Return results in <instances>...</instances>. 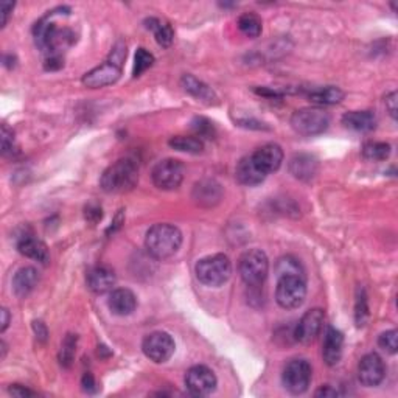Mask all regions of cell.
<instances>
[{
    "instance_id": "cell-40",
    "label": "cell",
    "mask_w": 398,
    "mask_h": 398,
    "mask_svg": "<svg viewBox=\"0 0 398 398\" xmlns=\"http://www.w3.org/2000/svg\"><path fill=\"white\" fill-rule=\"evenodd\" d=\"M81 386L84 389V392H88V394L97 392V383H95V378L92 377V373H84V377L81 380Z\"/></svg>"
},
{
    "instance_id": "cell-23",
    "label": "cell",
    "mask_w": 398,
    "mask_h": 398,
    "mask_svg": "<svg viewBox=\"0 0 398 398\" xmlns=\"http://www.w3.org/2000/svg\"><path fill=\"white\" fill-rule=\"evenodd\" d=\"M342 124L358 132H369L377 128V117L370 111H350L342 115Z\"/></svg>"
},
{
    "instance_id": "cell-14",
    "label": "cell",
    "mask_w": 398,
    "mask_h": 398,
    "mask_svg": "<svg viewBox=\"0 0 398 398\" xmlns=\"http://www.w3.org/2000/svg\"><path fill=\"white\" fill-rule=\"evenodd\" d=\"M386 377V365L377 353L365 355L358 365V378L365 387H375Z\"/></svg>"
},
{
    "instance_id": "cell-37",
    "label": "cell",
    "mask_w": 398,
    "mask_h": 398,
    "mask_svg": "<svg viewBox=\"0 0 398 398\" xmlns=\"http://www.w3.org/2000/svg\"><path fill=\"white\" fill-rule=\"evenodd\" d=\"M14 151V134L13 131L4 124L2 127V153L4 156L6 154H13Z\"/></svg>"
},
{
    "instance_id": "cell-29",
    "label": "cell",
    "mask_w": 398,
    "mask_h": 398,
    "mask_svg": "<svg viewBox=\"0 0 398 398\" xmlns=\"http://www.w3.org/2000/svg\"><path fill=\"white\" fill-rule=\"evenodd\" d=\"M276 274L279 277H286V276H298L305 279V272H303L302 264L298 259H294L291 255L282 257L276 263Z\"/></svg>"
},
{
    "instance_id": "cell-17",
    "label": "cell",
    "mask_w": 398,
    "mask_h": 398,
    "mask_svg": "<svg viewBox=\"0 0 398 398\" xmlns=\"http://www.w3.org/2000/svg\"><path fill=\"white\" fill-rule=\"evenodd\" d=\"M342 349H344V334L334 327H327L322 344V358L325 364L336 365L342 358Z\"/></svg>"
},
{
    "instance_id": "cell-24",
    "label": "cell",
    "mask_w": 398,
    "mask_h": 398,
    "mask_svg": "<svg viewBox=\"0 0 398 398\" xmlns=\"http://www.w3.org/2000/svg\"><path fill=\"white\" fill-rule=\"evenodd\" d=\"M181 84L185 92H189L192 97H194L199 101H204L207 105H212L216 101V93L215 90L207 86L206 83H202L198 78H194L193 75L185 74L181 78Z\"/></svg>"
},
{
    "instance_id": "cell-42",
    "label": "cell",
    "mask_w": 398,
    "mask_h": 398,
    "mask_svg": "<svg viewBox=\"0 0 398 398\" xmlns=\"http://www.w3.org/2000/svg\"><path fill=\"white\" fill-rule=\"evenodd\" d=\"M13 4L11 2H2L0 5V11H2V27L6 25L8 18H10V13L13 11Z\"/></svg>"
},
{
    "instance_id": "cell-33",
    "label": "cell",
    "mask_w": 398,
    "mask_h": 398,
    "mask_svg": "<svg viewBox=\"0 0 398 398\" xmlns=\"http://www.w3.org/2000/svg\"><path fill=\"white\" fill-rule=\"evenodd\" d=\"M154 64V57L153 54L145 50V49H139L136 53V59H134V70H132V75L134 78L140 76L144 72H146L148 69L153 67Z\"/></svg>"
},
{
    "instance_id": "cell-12",
    "label": "cell",
    "mask_w": 398,
    "mask_h": 398,
    "mask_svg": "<svg viewBox=\"0 0 398 398\" xmlns=\"http://www.w3.org/2000/svg\"><path fill=\"white\" fill-rule=\"evenodd\" d=\"M122 76V66L117 62L107 59L103 64L92 69L90 72L83 76V84L89 89H100L111 86L120 80Z\"/></svg>"
},
{
    "instance_id": "cell-36",
    "label": "cell",
    "mask_w": 398,
    "mask_h": 398,
    "mask_svg": "<svg viewBox=\"0 0 398 398\" xmlns=\"http://www.w3.org/2000/svg\"><path fill=\"white\" fill-rule=\"evenodd\" d=\"M397 336H398L397 330H389V332L381 333L378 338V346L383 349L385 352L394 355V353H397V349H398Z\"/></svg>"
},
{
    "instance_id": "cell-25",
    "label": "cell",
    "mask_w": 398,
    "mask_h": 398,
    "mask_svg": "<svg viewBox=\"0 0 398 398\" xmlns=\"http://www.w3.org/2000/svg\"><path fill=\"white\" fill-rule=\"evenodd\" d=\"M193 198L202 206H213L221 199V187L215 181H202L194 185Z\"/></svg>"
},
{
    "instance_id": "cell-6",
    "label": "cell",
    "mask_w": 398,
    "mask_h": 398,
    "mask_svg": "<svg viewBox=\"0 0 398 398\" xmlns=\"http://www.w3.org/2000/svg\"><path fill=\"white\" fill-rule=\"evenodd\" d=\"M291 127L300 136H319L329 129L330 115L321 107H303L293 114Z\"/></svg>"
},
{
    "instance_id": "cell-38",
    "label": "cell",
    "mask_w": 398,
    "mask_h": 398,
    "mask_svg": "<svg viewBox=\"0 0 398 398\" xmlns=\"http://www.w3.org/2000/svg\"><path fill=\"white\" fill-rule=\"evenodd\" d=\"M64 66V59L61 54H49L45 59V69L47 70H58Z\"/></svg>"
},
{
    "instance_id": "cell-3",
    "label": "cell",
    "mask_w": 398,
    "mask_h": 398,
    "mask_svg": "<svg viewBox=\"0 0 398 398\" xmlns=\"http://www.w3.org/2000/svg\"><path fill=\"white\" fill-rule=\"evenodd\" d=\"M139 182V167L132 159H120L101 175L100 187L106 193H127Z\"/></svg>"
},
{
    "instance_id": "cell-34",
    "label": "cell",
    "mask_w": 398,
    "mask_h": 398,
    "mask_svg": "<svg viewBox=\"0 0 398 398\" xmlns=\"http://www.w3.org/2000/svg\"><path fill=\"white\" fill-rule=\"evenodd\" d=\"M192 129L194 131V136L199 137L202 140V137L204 139H213L215 137V127H213V123L204 119V117H197L192 122Z\"/></svg>"
},
{
    "instance_id": "cell-5",
    "label": "cell",
    "mask_w": 398,
    "mask_h": 398,
    "mask_svg": "<svg viewBox=\"0 0 398 398\" xmlns=\"http://www.w3.org/2000/svg\"><path fill=\"white\" fill-rule=\"evenodd\" d=\"M240 277L247 286H260L268 277L269 260L260 249L246 251L238 260Z\"/></svg>"
},
{
    "instance_id": "cell-16",
    "label": "cell",
    "mask_w": 398,
    "mask_h": 398,
    "mask_svg": "<svg viewBox=\"0 0 398 398\" xmlns=\"http://www.w3.org/2000/svg\"><path fill=\"white\" fill-rule=\"evenodd\" d=\"M86 282H88V286L92 293L105 294L115 286L117 277L114 269L105 267V264H98V267H93L88 271Z\"/></svg>"
},
{
    "instance_id": "cell-28",
    "label": "cell",
    "mask_w": 398,
    "mask_h": 398,
    "mask_svg": "<svg viewBox=\"0 0 398 398\" xmlns=\"http://www.w3.org/2000/svg\"><path fill=\"white\" fill-rule=\"evenodd\" d=\"M168 145L176 151L199 154L204 150V142L197 136H175L168 140Z\"/></svg>"
},
{
    "instance_id": "cell-35",
    "label": "cell",
    "mask_w": 398,
    "mask_h": 398,
    "mask_svg": "<svg viewBox=\"0 0 398 398\" xmlns=\"http://www.w3.org/2000/svg\"><path fill=\"white\" fill-rule=\"evenodd\" d=\"M369 319V305H368V295L364 290H360V294L356 298L355 305V321L358 327H364Z\"/></svg>"
},
{
    "instance_id": "cell-15",
    "label": "cell",
    "mask_w": 398,
    "mask_h": 398,
    "mask_svg": "<svg viewBox=\"0 0 398 398\" xmlns=\"http://www.w3.org/2000/svg\"><path fill=\"white\" fill-rule=\"evenodd\" d=\"M252 156V160L264 175H271L282 167L283 150L276 144H267L259 148Z\"/></svg>"
},
{
    "instance_id": "cell-45",
    "label": "cell",
    "mask_w": 398,
    "mask_h": 398,
    "mask_svg": "<svg viewBox=\"0 0 398 398\" xmlns=\"http://www.w3.org/2000/svg\"><path fill=\"white\" fill-rule=\"evenodd\" d=\"M0 315H2V329H0V332H5L8 329V325H10V313H8V310L6 308H2V311H0Z\"/></svg>"
},
{
    "instance_id": "cell-39",
    "label": "cell",
    "mask_w": 398,
    "mask_h": 398,
    "mask_svg": "<svg viewBox=\"0 0 398 398\" xmlns=\"http://www.w3.org/2000/svg\"><path fill=\"white\" fill-rule=\"evenodd\" d=\"M11 395L14 397H21V398H25V397H33L36 395L35 391H31V389L25 387V386H21V385H11V387L8 389Z\"/></svg>"
},
{
    "instance_id": "cell-44",
    "label": "cell",
    "mask_w": 398,
    "mask_h": 398,
    "mask_svg": "<svg viewBox=\"0 0 398 398\" xmlns=\"http://www.w3.org/2000/svg\"><path fill=\"white\" fill-rule=\"evenodd\" d=\"M33 327H35V332L37 334V338L41 339V341H45L47 339V329H45V325L41 322V321H36L33 322Z\"/></svg>"
},
{
    "instance_id": "cell-22",
    "label": "cell",
    "mask_w": 398,
    "mask_h": 398,
    "mask_svg": "<svg viewBox=\"0 0 398 398\" xmlns=\"http://www.w3.org/2000/svg\"><path fill=\"white\" fill-rule=\"evenodd\" d=\"M39 282V272L33 267H23L13 277V290L18 298H27Z\"/></svg>"
},
{
    "instance_id": "cell-1",
    "label": "cell",
    "mask_w": 398,
    "mask_h": 398,
    "mask_svg": "<svg viewBox=\"0 0 398 398\" xmlns=\"http://www.w3.org/2000/svg\"><path fill=\"white\" fill-rule=\"evenodd\" d=\"M182 245V233L176 226L168 223L154 224L146 232L145 247L156 260H167L177 254Z\"/></svg>"
},
{
    "instance_id": "cell-27",
    "label": "cell",
    "mask_w": 398,
    "mask_h": 398,
    "mask_svg": "<svg viewBox=\"0 0 398 398\" xmlns=\"http://www.w3.org/2000/svg\"><path fill=\"white\" fill-rule=\"evenodd\" d=\"M145 23H146V28L151 30L154 33L156 41H158L159 45H162V47L171 45V42H173V39H175V31H173V28H171L168 22L151 18V19H146Z\"/></svg>"
},
{
    "instance_id": "cell-41",
    "label": "cell",
    "mask_w": 398,
    "mask_h": 398,
    "mask_svg": "<svg viewBox=\"0 0 398 398\" xmlns=\"http://www.w3.org/2000/svg\"><path fill=\"white\" fill-rule=\"evenodd\" d=\"M385 103L387 107V112L391 114L392 119H397V92H391L387 93L386 98H385Z\"/></svg>"
},
{
    "instance_id": "cell-32",
    "label": "cell",
    "mask_w": 398,
    "mask_h": 398,
    "mask_svg": "<svg viewBox=\"0 0 398 398\" xmlns=\"http://www.w3.org/2000/svg\"><path fill=\"white\" fill-rule=\"evenodd\" d=\"M76 352V336L75 334H67L66 339L62 341L61 352H59V361L64 368H70Z\"/></svg>"
},
{
    "instance_id": "cell-30",
    "label": "cell",
    "mask_w": 398,
    "mask_h": 398,
    "mask_svg": "<svg viewBox=\"0 0 398 398\" xmlns=\"http://www.w3.org/2000/svg\"><path fill=\"white\" fill-rule=\"evenodd\" d=\"M238 28L247 37H259L262 33V19L254 13H245L240 16Z\"/></svg>"
},
{
    "instance_id": "cell-10",
    "label": "cell",
    "mask_w": 398,
    "mask_h": 398,
    "mask_svg": "<svg viewBox=\"0 0 398 398\" xmlns=\"http://www.w3.org/2000/svg\"><path fill=\"white\" fill-rule=\"evenodd\" d=\"M175 339L165 332H154L145 336L142 342V350L148 360L158 364L167 363L175 353Z\"/></svg>"
},
{
    "instance_id": "cell-43",
    "label": "cell",
    "mask_w": 398,
    "mask_h": 398,
    "mask_svg": "<svg viewBox=\"0 0 398 398\" xmlns=\"http://www.w3.org/2000/svg\"><path fill=\"white\" fill-rule=\"evenodd\" d=\"M316 397H338V391L336 389H332L330 386H325V387H321V389H317Z\"/></svg>"
},
{
    "instance_id": "cell-8",
    "label": "cell",
    "mask_w": 398,
    "mask_h": 398,
    "mask_svg": "<svg viewBox=\"0 0 398 398\" xmlns=\"http://www.w3.org/2000/svg\"><path fill=\"white\" fill-rule=\"evenodd\" d=\"M313 369L307 360H293L285 365L282 373V383L285 389L293 395H300L308 391Z\"/></svg>"
},
{
    "instance_id": "cell-7",
    "label": "cell",
    "mask_w": 398,
    "mask_h": 398,
    "mask_svg": "<svg viewBox=\"0 0 398 398\" xmlns=\"http://www.w3.org/2000/svg\"><path fill=\"white\" fill-rule=\"evenodd\" d=\"M307 298V282L303 277H279L276 288V300L285 310L299 308Z\"/></svg>"
},
{
    "instance_id": "cell-21",
    "label": "cell",
    "mask_w": 398,
    "mask_h": 398,
    "mask_svg": "<svg viewBox=\"0 0 398 398\" xmlns=\"http://www.w3.org/2000/svg\"><path fill=\"white\" fill-rule=\"evenodd\" d=\"M235 176L240 184L247 185V187L259 185L264 181V179H267V175H264L263 171L254 163L252 156H246V158H243L238 162Z\"/></svg>"
},
{
    "instance_id": "cell-11",
    "label": "cell",
    "mask_w": 398,
    "mask_h": 398,
    "mask_svg": "<svg viewBox=\"0 0 398 398\" xmlns=\"http://www.w3.org/2000/svg\"><path fill=\"white\" fill-rule=\"evenodd\" d=\"M185 387L194 397H206L216 389L215 373L206 365H193L185 373Z\"/></svg>"
},
{
    "instance_id": "cell-2",
    "label": "cell",
    "mask_w": 398,
    "mask_h": 398,
    "mask_svg": "<svg viewBox=\"0 0 398 398\" xmlns=\"http://www.w3.org/2000/svg\"><path fill=\"white\" fill-rule=\"evenodd\" d=\"M54 11L49 13L35 25L36 45L47 54H61L59 50L72 45L75 35L69 28H58L52 21Z\"/></svg>"
},
{
    "instance_id": "cell-4",
    "label": "cell",
    "mask_w": 398,
    "mask_h": 398,
    "mask_svg": "<svg viewBox=\"0 0 398 398\" xmlns=\"http://www.w3.org/2000/svg\"><path fill=\"white\" fill-rule=\"evenodd\" d=\"M197 277L201 283L207 286H221L230 279L232 263L228 255L215 254L201 259L197 263Z\"/></svg>"
},
{
    "instance_id": "cell-18",
    "label": "cell",
    "mask_w": 398,
    "mask_h": 398,
    "mask_svg": "<svg viewBox=\"0 0 398 398\" xmlns=\"http://www.w3.org/2000/svg\"><path fill=\"white\" fill-rule=\"evenodd\" d=\"M18 251L28 257L31 260H36L39 263H49L50 260V252L49 247L45 246L44 241L36 238L35 235H30V233H23V235L18 240Z\"/></svg>"
},
{
    "instance_id": "cell-9",
    "label": "cell",
    "mask_w": 398,
    "mask_h": 398,
    "mask_svg": "<svg viewBox=\"0 0 398 398\" xmlns=\"http://www.w3.org/2000/svg\"><path fill=\"white\" fill-rule=\"evenodd\" d=\"M185 176L184 163L177 159H163L154 165L151 177L154 185L160 190H176Z\"/></svg>"
},
{
    "instance_id": "cell-31",
    "label": "cell",
    "mask_w": 398,
    "mask_h": 398,
    "mask_svg": "<svg viewBox=\"0 0 398 398\" xmlns=\"http://www.w3.org/2000/svg\"><path fill=\"white\" fill-rule=\"evenodd\" d=\"M392 148L386 142H368L363 146V156L368 160L381 162L389 159Z\"/></svg>"
},
{
    "instance_id": "cell-26",
    "label": "cell",
    "mask_w": 398,
    "mask_h": 398,
    "mask_svg": "<svg viewBox=\"0 0 398 398\" xmlns=\"http://www.w3.org/2000/svg\"><path fill=\"white\" fill-rule=\"evenodd\" d=\"M346 93L342 92L336 86H327V88H319L313 89L308 93L310 101H313L316 105L322 106H330V105H338L344 100Z\"/></svg>"
},
{
    "instance_id": "cell-20",
    "label": "cell",
    "mask_w": 398,
    "mask_h": 398,
    "mask_svg": "<svg viewBox=\"0 0 398 398\" xmlns=\"http://www.w3.org/2000/svg\"><path fill=\"white\" fill-rule=\"evenodd\" d=\"M319 163L315 156L295 154L290 160V173L299 181H311L317 173Z\"/></svg>"
},
{
    "instance_id": "cell-13",
    "label": "cell",
    "mask_w": 398,
    "mask_h": 398,
    "mask_svg": "<svg viewBox=\"0 0 398 398\" xmlns=\"http://www.w3.org/2000/svg\"><path fill=\"white\" fill-rule=\"evenodd\" d=\"M324 310L321 308H313L307 311L305 315L300 317V321L295 325L294 330V338L298 339L302 344H311L322 332L324 327Z\"/></svg>"
},
{
    "instance_id": "cell-19",
    "label": "cell",
    "mask_w": 398,
    "mask_h": 398,
    "mask_svg": "<svg viewBox=\"0 0 398 398\" xmlns=\"http://www.w3.org/2000/svg\"><path fill=\"white\" fill-rule=\"evenodd\" d=\"M107 305L109 310L117 316H129L134 313L137 308V298L131 290L119 288V290H114L111 295H109Z\"/></svg>"
}]
</instances>
